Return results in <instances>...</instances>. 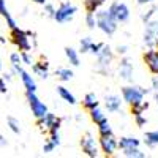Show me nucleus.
Instances as JSON below:
<instances>
[{"instance_id": "obj_1", "label": "nucleus", "mask_w": 158, "mask_h": 158, "mask_svg": "<svg viewBox=\"0 0 158 158\" xmlns=\"http://www.w3.org/2000/svg\"><path fill=\"white\" fill-rule=\"evenodd\" d=\"M95 16H97V27L104 33V35H114L118 29V22L117 19L109 13V10H98L95 13Z\"/></svg>"}, {"instance_id": "obj_2", "label": "nucleus", "mask_w": 158, "mask_h": 158, "mask_svg": "<svg viewBox=\"0 0 158 158\" xmlns=\"http://www.w3.org/2000/svg\"><path fill=\"white\" fill-rule=\"evenodd\" d=\"M149 94V90L138 87V85H125L122 89V98L127 104L130 106H135V104H139L144 101V97Z\"/></svg>"}, {"instance_id": "obj_3", "label": "nucleus", "mask_w": 158, "mask_h": 158, "mask_svg": "<svg viewBox=\"0 0 158 158\" xmlns=\"http://www.w3.org/2000/svg\"><path fill=\"white\" fill-rule=\"evenodd\" d=\"M32 32H25L22 29H19L18 25L15 29H11V41L19 51H32L33 43H32Z\"/></svg>"}, {"instance_id": "obj_4", "label": "nucleus", "mask_w": 158, "mask_h": 158, "mask_svg": "<svg viewBox=\"0 0 158 158\" xmlns=\"http://www.w3.org/2000/svg\"><path fill=\"white\" fill-rule=\"evenodd\" d=\"M38 120V127L41 131H46V133H51V131H59L60 125H62V118L57 117L52 112H46L41 118H36Z\"/></svg>"}, {"instance_id": "obj_5", "label": "nucleus", "mask_w": 158, "mask_h": 158, "mask_svg": "<svg viewBox=\"0 0 158 158\" xmlns=\"http://www.w3.org/2000/svg\"><path fill=\"white\" fill-rule=\"evenodd\" d=\"M144 44L147 48H158V19H150L146 22L144 30Z\"/></svg>"}, {"instance_id": "obj_6", "label": "nucleus", "mask_w": 158, "mask_h": 158, "mask_svg": "<svg viewBox=\"0 0 158 158\" xmlns=\"http://www.w3.org/2000/svg\"><path fill=\"white\" fill-rule=\"evenodd\" d=\"M76 11H77V8H76L73 3H70V2H63V3H60V5L56 8L54 19H56L57 22H60V24H63V22H70V21L74 18Z\"/></svg>"}, {"instance_id": "obj_7", "label": "nucleus", "mask_w": 158, "mask_h": 158, "mask_svg": "<svg viewBox=\"0 0 158 158\" xmlns=\"http://www.w3.org/2000/svg\"><path fill=\"white\" fill-rule=\"evenodd\" d=\"M81 149H82L84 155H87L90 158H97L100 155V146H98L97 139L90 133H85L81 138Z\"/></svg>"}, {"instance_id": "obj_8", "label": "nucleus", "mask_w": 158, "mask_h": 158, "mask_svg": "<svg viewBox=\"0 0 158 158\" xmlns=\"http://www.w3.org/2000/svg\"><path fill=\"white\" fill-rule=\"evenodd\" d=\"M25 94H27V101H29V106H30V111H32L33 117L41 118L48 112V106L36 97L35 92H25Z\"/></svg>"}, {"instance_id": "obj_9", "label": "nucleus", "mask_w": 158, "mask_h": 158, "mask_svg": "<svg viewBox=\"0 0 158 158\" xmlns=\"http://www.w3.org/2000/svg\"><path fill=\"white\" fill-rule=\"evenodd\" d=\"M100 149L106 156L115 155V152L118 149V139L114 136V133L100 136Z\"/></svg>"}, {"instance_id": "obj_10", "label": "nucleus", "mask_w": 158, "mask_h": 158, "mask_svg": "<svg viewBox=\"0 0 158 158\" xmlns=\"http://www.w3.org/2000/svg\"><path fill=\"white\" fill-rule=\"evenodd\" d=\"M114 59V52L108 44H103V48L100 49V52L97 54V63H98V70L106 73V70L109 68V65Z\"/></svg>"}, {"instance_id": "obj_11", "label": "nucleus", "mask_w": 158, "mask_h": 158, "mask_svg": "<svg viewBox=\"0 0 158 158\" xmlns=\"http://www.w3.org/2000/svg\"><path fill=\"white\" fill-rule=\"evenodd\" d=\"M109 13L117 19V22H127L130 19V8L123 2H112L109 5Z\"/></svg>"}, {"instance_id": "obj_12", "label": "nucleus", "mask_w": 158, "mask_h": 158, "mask_svg": "<svg viewBox=\"0 0 158 158\" xmlns=\"http://www.w3.org/2000/svg\"><path fill=\"white\" fill-rule=\"evenodd\" d=\"M16 74L21 77V81H22V85H24V89H25V92H36V82H35V79H33V76L29 73V71H25L22 67H19L18 70H16Z\"/></svg>"}, {"instance_id": "obj_13", "label": "nucleus", "mask_w": 158, "mask_h": 158, "mask_svg": "<svg viewBox=\"0 0 158 158\" xmlns=\"http://www.w3.org/2000/svg\"><path fill=\"white\" fill-rule=\"evenodd\" d=\"M144 62L147 68L158 76V48H149V51L144 54Z\"/></svg>"}, {"instance_id": "obj_14", "label": "nucleus", "mask_w": 158, "mask_h": 158, "mask_svg": "<svg viewBox=\"0 0 158 158\" xmlns=\"http://www.w3.org/2000/svg\"><path fill=\"white\" fill-rule=\"evenodd\" d=\"M133 73H135V68H133V63L128 57H123L120 60V65H118V74L123 81H128L131 82L133 81Z\"/></svg>"}, {"instance_id": "obj_15", "label": "nucleus", "mask_w": 158, "mask_h": 158, "mask_svg": "<svg viewBox=\"0 0 158 158\" xmlns=\"http://www.w3.org/2000/svg\"><path fill=\"white\" fill-rule=\"evenodd\" d=\"M122 101L123 98H120L118 95H108L104 98V108L109 112H118L122 109Z\"/></svg>"}, {"instance_id": "obj_16", "label": "nucleus", "mask_w": 158, "mask_h": 158, "mask_svg": "<svg viewBox=\"0 0 158 158\" xmlns=\"http://www.w3.org/2000/svg\"><path fill=\"white\" fill-rule=\"evenodd\" d=\"M32 70L36 76H40L41 79H48L49 76V63L44 62V60H40V62H35L32 65Z\"/></svg>"}, {"instance_id": "obj_17", "label": "nucleus", "mask_w": 158, "mask_h": 158, "mask_svg": "<svg viewBox=\"0 0 158 158\" xmlns=\"http://www.w3.org/2000/svg\"><path fill=\"white\" fill-rule=\"evenodd\" d=\"M0 16H3L5 18V21H6V25L10 27V30L11 29H15L16 27V21H15V18L11 16V13H10V10H8V6H6V2L5 0H0Z\"/></svg>"}, {"instance_id": "obj_18", "label": "nucleus", "mask_w": 158, "mask_h": 158, "mask_svg": "<svg viewBox=\"0 0 158 158\" xmlns=\"http://www.w3.org/2000/svg\"><path fill=\"white\" fill-rule=\"evenodd\" d=\"M141 146V141L135 136H123L118 139V149L123 150V149H130V147H139Z\"/></svg>"}, {"instance_id": "obj_19", "label": "nucleus", "mask_w": 158, "mask_h": 158, "mask_svg": "<svg viewBox=\"0 0 158 158\" xmlns=\"http://www.w3.org/2000/svg\"><path fill=\"white\" fill-rule=\"evenodd\" d=\"M57 94H59V97H60L65 103L71 104V106H74V104L77 103V101H76V97L70 92V89H67L65 85H59V87H57Z\"/></svg>"}, {"instance_id": "obj_20", "label": "nucleus", "mask_w": 158, "mask_h": 158, "mask_svg": "<svg viewBox=\"0 0 158 158\" xmlns=\"http://www.w3.org/2000/svg\"><path fill=\"white\" fill-rule=\"evenodd\" d=\"M144 144L150 149L158 147V128L152 130V131H147V133L144 135Z\"/></svg>"}, {"instance_id": "obj_21", "label": "nucleus", "mask_w": 158, "mask_h": 158, "mask_svg": "<svg viewBox=\"0 0 158 158\" xmlns=\"http://www.w3.org/2000/svg\"><path fill=\"white\" fill-rule=\"evenodd\" d=\"M98 104H100V101H98V97L94 94V92H89V94L84 97V100H82V106H84L87 111H90V109L97 108Z\"/></svg>"}, {"instance_id": "obj_22", "label": "nucleus", "mask_w": 158, "mask_h": 158, "mask_svg": "<svg viewBox=\"0 0 158 158\" xmlns=\"http://www.w3.org/2000/svg\"><path fill=\"white\" fill-rule=\"evenodd\" d=\"M89 112H90V118H92V122L97 123V125L103 123L104 120H108L106 114L103 112V109H100V106H97V108H94V109H90Z\"/></svg>"}, {"instance_id": "obj_23", "label": "nucleus", "mask_w": 158, "mask_h": 158, "mask_svg": "<svg viewBox=\"0 0 158 158\" xmlns=\"http://www.w3.org/2000/svg\"><path fill=\"white\" fill-rule=\"evenodd\" d=\"M56 76H57V79H60V81L68 82V81H71V79H73L74 73H73V70H70L67 67H60V68L56 70Z\"/></svg>"}, {"instance_id": "obj_24", "label": "nucleus", "mask_w": 158, "mask_h": 158, "mask_svg": "<svg viewBox=\"0 0 158 158\" xmlns=\"http://www.w3.org/2000/svg\"><path fill=\"white\" fill-rule=\"evenodd\" d=\"M65 56H67L68 62L73 65V67H79V63H81V59H79V54H77V51L73 49V48H65Z\"/></svg>"}, {"instance_id": "obj_25", "label": "nucleus", "mask_w": 158, "mask_h": 158, "mask_svg": "<svg viewBox=\"0 0 158 158\" xmlns=\"http://www.w3.org/2000/svg\"><path fill=\"white\" fill-rule=\"evenodd\" d=\"M104 2L106 0H84V6L89 13H97L104 5Z\"/></svg>"}, {"instance_id": "obj_26", "label": "nucleus", "mask_w": 158, "mask_h": 158, "mask_svg": "<svg viewBox=\"0 0 158 158\" xmlns=\"http://www.w3.org/2000/svg\"><path fill=\"white\" fill-rule=\"evenodd\" d=\"M122 153H123V156H127V158H144V156H146V153L141 152V150H139V147L123 149V150H122Z\"/></svg>"}, {"instance_id": "obj_27", "label": "nucleus", "mask_w": 158, "mask_h": 158, "mask_svg": "<svg viewBox=\"0 0 158 158\" xmlns=\"http://www.w3.org/2000/svg\"><path fill=\"white\" fill-rule=\"evenodd\" d=\"M10 63H11V70L16 74V70L22 67V59H21V52H13L10 56Z\"/></svg>"}, {"instance_id": "obj_28", "label": "nucleus", "mask_w": 158, "mask_h": 158, "mask_svg": "<svg viewBox=\"0 0 158 158\" xmlns=\"http://www.w3.org/2000/svg\"><path fill=\"white\" fill-rule=\"evenodd\" d=\"M6 125H8V128L13 131L15 135H19L21 133V123H19V120L16 117H6Z\"/></svg>"}, {"instance_id": "obj_29", "label": "nucleus", "mask_w": 158, "mask_h": 158, "mask_svg": "<svg viewBox=\"0 0 158 158\" xmlns=\"http://www.w3.org/2000/svg\"><path fill=\"white\" fill-rule=\"evenodd\" d=\"M92 44H94V41H92V38H90V36L82 38L81 41H79V52H82V54H85V52H90Z\"/></svg>"}, {"instance_id": "obj_30", "label": "nucleus", "mask_w": 158, "mask_h": 158, "mask_svg": "<svg viewBox=\"0 0 158 158\" xmlns=\"http://www.w3.org/2000/svg\"><path fill=\"white\" fill-rule=\"evenodd\" d=\"M158 11V6L156 5H152L147 11H144V13H141V19L144 21V22H147V21H150L153 16H155V13Z\"/></svg>"}, {"instance_id": "obj_31", "label": "nucleus", "mask_w": 158, "mask_h": 158, "mask_svg": "<svg viewBox=\"0 0 158 158\" xmlns=\"http://www.w3.org/2000/svg\"><path fill=\"white\" fill-rule=\"evenodd\" d=\"M98 133H100V136H103V135H111V133H112V127H111L109 120H104L103 123L98 125Z\"/></svg>"}, {"instance_id": "obj_32", "label": "nucleus", "mask_w": 158, "mask_h": 158, "mask_svg": "<svg viewBox=\"0 0 158 158\" xmlns=\"http://www.w3.org/2000/svg\"><path fill=\"white\" fill-rule=\"evenodd\" d=\"M85 24H87V27L90 30H94L97 27V16H95V13H89L87 11V15H85Z\"/></svg>"}, {"instance_id": "obj_33", "label": "nucleus", "mask_w": 158, "mask_h": 158, "mask_svg": "<svg viewBox=\"0 0 158 158\" xmlns=\"http://www.w3.org/2000/svg\"><path fill=\"white\" fill-rule=\"evenodd\" d=\"M149 109V103L146 101H142L139 104H135V106H131V112H133L135 115L136 114H144V111H147Z\"/></svg>"}, {"instance_id": "obj_34", "label": "nucleus", "mask_w": 158, "mask_h": 158, "mask_svg": "<svg viewBox=\"0 0 158 158\" xmlns=\"http://www.w3.org/2000/svg\"><path fill=\"white\" fill-rule=\"evenodd\" d=\"M21 59H22V65H29V67H32V65L35 63L33 57L30 56V51H21Z\"/></svg>"}, {"instance_id": "obj_35", "label": "nucleus", "mask_w": 158, "mask_h": 158, "mask_svg": "<svg viewBox=\"0 0 158 158\" xmlns=\"http://www.w3.org/2000/svg\"><path fill=\"white\" fill-rule=\"evenodd\" d=\"M44 13H46V16H49V18L54 19V15H56V6L52 5V3H49V2H46V3H44Z\"/></svg>"}, {"instance_id": "obj_36", "label": "nucleus", "mask_w": 158, "mask_h": 158, "mask_svg": "<svg viewBox=\"0 0 158 158\" xmlns=\"http://www.w3.org/2000/svg\"><path fill=\"white\" fill-rule=\"evenodd\" d=\"M49 141L52 144H56V147L60 146V135H59V131H51L49 133Z\"/></svg>"}, {"instance_id": "obj_37", "label": "nucleus", "mask_w": 158, "mask_h": 158, "mask_svg": "<svg viewBox=\"0 0 158 158\" xmlns=\"http://www.w3.org/2000/svg\"><path fill=\"white\" fill-rule=\"evenodd\" d=\"M135 122H136V125H138L139 128H142V127H146L147 118H146V115H144V114H136V115H135Z\"/></svg>"}, {"instance_id": "obj_38", "label": "nucleus", "mask_w": 158, "mask_h": 158, "mask_svg": "<svg viewBox=\"0 0 158 158\" xmlns=\"http://www.w3.org/2000/svg\"><path fill=\"white\" fill-rule=\"evenodd\" d=\"M54 149H56V144H52L49 139L43 144V152H44V153H51V152H54Z\"/></svg>"}, {"instance_id": "obj_39", "label": "nucleus", "mask_w": 158, "mask_h": 158, "mask_svg": "<svg viewBox=\"0 0 158 158\" xmlns=\"http://www.w3.org/2000/svg\"><path fill=\"white\" fill-rule=\"evenodd\" d=\"M103 44H104V43H94V44H92V48H90V52H92L94 56H97L98 52H100V49L103 48Z\"/></svg>"}, {"instance_id": "obj_40", "label": "nucleus", "mask_w": 158, "mask_h": 158, "mask_svg": "<svg viewBox=\"0 0 158 158\" xmlns=\"http://www.w3.org/2000/svg\"><path fill=\"white\" fill-rule=\"evenodd\" d=\"M127 51H128V46H127V44H122V46L118 44V46H117V52H118V54L125 56V54H127Z\"/></svg>"}, {"instance_id": "obj_41", "label": "nucleus", "mask_w": 158, "mask_h": 158, "mask_svg": "<svg viewBox=\"0 0 158 158\" xmlns=\"http://www.w3.org/2000/svg\"><path fill=\"white\" fill-rule=\"evenodd\" d=\"M152 90L153 92H158V76L156 74L152 77Z\"/></svg>"}, {"instance_id": "obj_42", "label": "nucleus", "mask_w": 158, "mask_h": 158, "mask_svg": "<svg viewBox=\"0 0 158 158\" xmlns=\"http://www.w3.org/2000/svg\"><path fill=\"white\" fill-rule=\"evenodd\" d=\"M6 82H5V79L0 77V94H6Z\"/></svg>"}, {"instance_id": "obj_43", "label": "nucleus", "mask_w": 158, "mask_h": 158, "mask_svg": "<svg viewBox=\"0 0 158 158\" xmlns=\"http://www.w3.org/2000/svg\"><path fill=\"white\" fill-rule=\"evenodd\" d=\"M138 5H152L155 0H136Z\"/></svg>"}, {"instance_id": "obj_44", "label": "nucleus", "mask_w": 158, "mask_h": 158, "mask_svg": "<svg viewBox=\"0 0 158 158\" xmlns=\"http://www.w3.org/2000/svg\"><path fill=\"white\" fill-rule=\"evenodd\" d=\"M6 144H8V141L5 139V136H3L2 133H0V149H2V147H5Z\"/></svg>"}, {"instance_id": "obj_45", "label": "nucleus", "mask_w": 158, "mask_h": 158, "mask_svg": "<svg viewBox=\"0 0 158 158\" xmlns=\"http://www.w3.org/2000/svg\"><path fill=\"white\" fill-rule=\"evenodd\" d=\"M32 2H35V3H38V5H44L46 2H49V0H32Z\"/></svg>"}, {"instance_id": "obj_46", "label": "nucleus", "mask_w": 158, "mask_h": 158, "mask_svg": "<svg viewBox=\"0 0 158 158\" xmlns=\"http://www.w3.org/2000/svg\"><path fill=\"white\" fill-rule=\"evenodd\" d=\"M155 103H156V108H158V92H155Z\"/></svg>"}, {"instance_id": "obj_47", "label": "nucleus", "mask_w": 158, "mask_h": 158, "mask_svg": "<svg viewBox=\"0 0 158 158\" xmlns=\"http://www.w3.org/2000/svg\"><path fill=\"white\" fill-rule=\"evenodd\" d=\"M3 70V63H2V57H0V71Z\"/></svg>"}]
</instances>
